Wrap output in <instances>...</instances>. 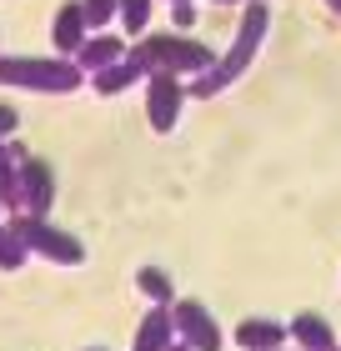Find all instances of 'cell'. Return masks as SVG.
Instances as JSON below:
<instances>
[{
    "label": "cell",
    "mask_w": 341,
    "mask_h": 351,
    "mask_svg": "<svg viewBox=\"0 0 341 351\" xmlns=\"http://www.w3.org/2000/svg\"><path fill=\"white\" fill-rule=\"evenodd\" d=\"M266 25H271L266 0H246V10H241V25H236L231 51H226L211 71H201L196 81H191V95H216V90H226L231 81H241V75H246V66L256 60V51H261V40H266Z\"/></svg>",
    "instance_id": "cell-1"
},
{
    "label": "cell",
    "mask_w": 341,
    "mask_h": 351,
    "mask_svg": "<svg viewBox=\"0 0 341 351\" xmlns=\"http://www.w3.org/2000/svg\"><path fill=\"white\" fill-rule=\"evenodd\" d=\"M131 56L145 66V75L151 71H166V75H186L191 71V75H201V71L216 66V56H211L201 40H191V36H151V40H141Z\"/></svg>",
    "instance_id": "cell-2"
},
{
    "label": "cell",
    "mask_w": 341,
    "mask_h": 351,
    "mask_svg": "<svg viewBox=\"0 0 341 351\" xmlns=\"http://www.w3.org/2000/svg\"><path fill=\"white\" fill-rule=\"evenodd\" d=\"M0 86H25V90H75L80 86V66L71 56L60 60H36V56H0Z\"/></svg>",
    "instance_id": "cell-3"
},
{
    "label": "cell",
    "mask_w": 341,
    "mask_h": 351,
    "mask_svg": "<svg viewBox=\"0 0 341 351\" xmlns=\"http://www.w3.org/2000/svg\"><path fill=\"white\" fill-rule=\"evenodd\" d=\"M10 226H15V236H21V246H25V251H40V256H51V261H66V266L86 261V246H80L71 231L51 226L45 216H15Z\"/></svg>",
    "instance_id": "cell-4"
},
{
    "label": "cell",
    "mask_w": 341,
    "mask_h": 351,
    "mask_svg": "<svg viewBox=\"0 0 341 351\" xmlns=\"http://www.w3.org/2000/svg\"><path fill=\"white\" fill-rule=\"evenodd\" d=\"M171 322H176V337H181L191 351H221V326L211 322V311L201 301H176Z\"/></svg>",
    "instance_id": "cell-5"
},
{
    "label": "cell",
    "mask_w": 341,
    "mask_h": 351,
    "mask_svg": "<svg viewBox=\"0 0 341 351\" xmlns=\"http://www.w3.org/2000/svg\"><path fill=\"white\" fill-rule=\"evenodd\" d=\"M181 106H186L181 81L166 75V71H151V86H145V121H151V131H171Z\"/></svg>",
    "instance_id": "cell-6"
},
{
    "label": "cell",
    "mask_w": 341,
    "mask_h": 351,
    "mask_svg": "<svg viewBox=\"0 0 341 351\" xmlns=\"http://www.w3.org/2000/svg\"><path fill=\"white\" fill-rule=\"evenodd\" d=\"M15 156H21V201L30 206V216H45L56 201V176L40 156H25V151H15Z\"/></svg>",
    "instance_id": "cell-7"
},
{
    "label": "cell",
    "mask_w": 341,
    "mask_h": 351,
    "mask_svg": "<svg viewBox=\"0 0 341 351\" xmlns=\"http://www.w3.org/2000/svg\"><path fill=\"white\" fill-rule=\"evenodd\" d=\"M176 346V322L166 306H151V316L141 322L136 331V351H171Z\"/></svg>",
    "instance_id": "cell-8"
},
{
    "label": "cell",
    "mask_w": 341,
    "mask_h": 351,
    "mask_svg": "<svg viewBox=\"0 0 341 351\" xmlns=\"http://www.w3.org/2000/svg\"><path fill=\"white\" fill-rule=\"evenodd\" d=\"M121 56H126V45L116 36H86V45L75 51V66L80 71H106V66H116Z\"/></svg>",
    "instance_id": "cell-9"
},
{
    "label": "cell",
    "mask_w": 341,
    "mask_h": 351,
    "mask_svg": "<svg viewBox=\"0 0 341 351\" xmlns=\"http://www.w3.org/2000/svg\"><path fill=\"white\" fill-rule=\"evenodd\" d=\"M86 15H80V5H60L56 10V51L60 56H75L80 45H86Z\"/></svg>",
    "instance_id": "cell-10"
},
{
    "label": "cell",
    "mask_w": 341,
    "mask_h": 351,
    "mask_svg": "<svg viewBox=\"0 0 341 351\" xmlns=\"http://www.w3.org/2000/svg\"><path fill=\"white\" fill-rule=\"evenodd\" d=\"M236 341L246 346V351H271V346L286 341V326H281V322H266V316H256V322H241V326H236Z\"/></svg>",
    "instance_id": "cell-11"
},
{
    "label": "cell",
    "mask_w": 341,
    "mask_h": 351,
    "mask_svg": "<svg viewBox=\"0 0 341 351\" xmlns=\"http://www.w3.org/2000/svg\"><path fill=\"white\" fill-rule=\"evenodd\" d=\"M141 75H145V66H141V60H136L131 51H126V56L116 60V66L95 71V90H101V95H116V90H126L131 81H141Z\"/></svg>",
    "instance_id": "cell-12"
},
{
    "label": "cell",
    "mask_w": 341,
    "mask_h": 351,
    "mask_svg": "<svg viewBox=\"0 0 341 351\" xmlns=\"http://www.w3.org/2000/svg\"><path fill=\"white\" fill-rule=\"evenodd\" d=\"M291 337H296L306 351H336V331L321 322V316H311V311H301L296 322H291Z\"/></svg>",
    "instance_id": "cell-13"
},
{
    "label": "cell",
    "mask_w": 341,
    "mask_h": 351,
    "mask_svg": "<svg viewBox=\"0 0 341 351\" xmlns=\"http://www.w3.org/2000/svg\"><path fill=\"white\" fill-rule=\"evenodd\" d=\"M15 201H21V156L0 141V206H15Z\"/></svg>",
    "instance_id": "cell-14"
},
{
    "label": "cell",
    "mask_w": 341,
    "mask_h": 351,
    "mask_svg": "<svg viewBox=\"0 0 341 351\" xmlns=\"http://www.w3.org/2000/svg\"><path fill=\"white\" fill-rule=\"evenodd\" d=\"M151 5H156V0H121V25L131 30V36H145V25H151Z\"/></svg>",
    "instance_id": "cell-15"
},
{
    "label": "cell",
    "mask_w": 341,
    "mask_h": 351,
    "mask_svg": "<svg viewBox=\"0 0 341 351\" xmlns=\"http://www.w3.org/2000/svg\"><path fill=\"white\" fill-rule=\"evenodd\" d=\"M136 286L145 296H156L161 306H171V276L166 271H156V266H141V276H136Z\"/></svg>",
    "instance_id": "cell-16"
},
{
    "label": "cell",
    "mask_w": 341,
    "mask_h": 351,
    "mask_svg": "<svg viewBox=\"0 0 341 351\" xmlns=\"http://www.w3.org/2000/svg\"><path fill=\"white\" fill-rule=\"evenodd\" d=\"M15 266H25V246L15 226H0V271H15Z\"/></svg>",
    "instance_id": "cell-17"
},
{
    "label": "cell",
    "mask_w": 341,
    "mask_h": 351,
    "mask_svg": "<svg viewBox=\"0 0 341 351\" xmlns=\"http://www.w3.org/2000/svg\"><path fill=\"white\" fill-rule=\"evenodd\" d=\"M116 10H121V0H80V15H86L91 30H106Z\"/></svg>",
    "instance_id": "cell-18"
},
{
    "label": "cell",
    "mask_w": 341,
    "mask_h": 351,
    "mask_svg": "<svg viewBox=\"0 0 341 351\" xmlns=\"http://www.w3.org/2000/svg\"><path fill=\"white\" fill-rule=\"evenodd\" d=\"M171 21L181 25V30H191L196 25V5H191V0H176V10H171Z\"/></svg>",
    "instance_id": "cell-19"
},
{
    "label": "cell",
    "mask_w": 341,
    "mask_h": 351,
    "mask_svg": "<svg viewBox=\"0 0 341 351\" xmlns=\"http://www.w3.org/2000/svg\"><path fill=\"white\" fill-rule=\"evenodd\" d=\"M5 131H15V110H10V106H0V136H5Z\"/></svg>",
    "instance_id": "cell-20"
},
{
    "label": "cell",
    "mask_w": 341,
    "mask_h": 351,
    "mask_svg": "<svg viewBox=\"0 0 341 351\" xmlns=\"http://www.w3.org/2000/svg\"><path fill=\"white\" fill-rule=\"evenodd\" d=\"M327 5H331V15H341V0H327Z\"/></svg>",
    "instance_id": "cell-21"
},
{
    "label": "cell",
    "mask_w": 341,
    "mask_h": 351,
    "mask_svg": "<svg viewBox=\"0 0 341 351\" xmlns=\"http://www.w3.org/2000/svg\"><path fill=\"white\" fill-rule=\"evenodd\" d=\"M216 5H241V0H216Z\"/></svg>",
    "instance_id": "cell-22"
},
{
    "label": "cell",
    "mask_w": 341,
    "mask_h": 351,
    "mask_svg": "<svg viewBox=\"0 0 341 351\" xmlns=\"http://www.w3.org/2000/svg\"><path fill=\"white\" fill-rule=\"evenodd\" d=\"M271 351H286V346H271ZM296 351H306V346H296Z\"/></svg>",
    "instance_id": "cell-23"
},
{
    "label": "cell",
    "mask_w": 341,
    "mask_h": 351,
    "mask_svg": "<svg viewBox=\"0 0 341 351\" xmlns=\"http://www.w3.org/2000/svg\"><path fill=\"white\" fill-rule=\"evenodd\" d=\"M171 351H191V346H171Z\"/></svg>",
    "instance_id": "cell-24"
},
{
    "label": "cell",
    "mask_w": 341,
    "mask_h": 351,
    "mask_svg": "<svg viewBox=\"0 0 341 351\" xmlns=\"http://www.w3.org/2000/svg\"><path fill=\"white\" fill-rule=\"evenodd\" d=\"M95 351H101V346H95Z\"/></svg>",
    "instance_id": "cell-25"
},
{
    "label": "cell",
    "mask_w": 341,
    "mask_h": 351,
    "mask_svg": "<svg viewBox=\"0 0 341 351\" xmlns=\"http://www.w3.org/2000/svg\"><path fill=\"white\" fill-rule=\"evenodd\" d=\"M171 5H176V0H171Z\"/></svg>",
    "instance_id": "cell-26"
}]
</instances>
